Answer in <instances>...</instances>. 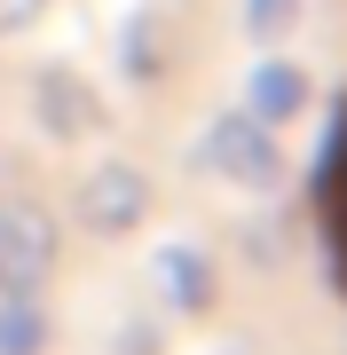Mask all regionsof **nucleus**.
Listing matches in <instances>:
<instances>
[{
  "label": "nucleus",
  "instance_id": "obj_1",
  "mask_svg": "<svg viewBox=\"0 0 347 355\" xmlns=\"http://www.w3.org/2000/svg\"><path fill=\"white\" fill-rule=\"evenodd\" d=\"M332 245H339V277H347V142H339V174H332Z\"/></svg>",
  "mask_w": 347,
  "mask_h": 355
}]
</instances>
